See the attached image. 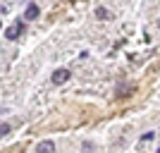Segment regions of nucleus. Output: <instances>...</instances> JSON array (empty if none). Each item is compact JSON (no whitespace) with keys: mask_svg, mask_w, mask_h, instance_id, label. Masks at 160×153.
Here are the masks:
<instances>
[{"mask_svg":"<svg viewBox=\"0 0 160 153\" xmlns=\"http://www.w3.org/2000/svg\"><path fill=\"white\" fill-rule=\"evenodd\" d=\"M22 31H24V22H14L12 27H7L5 38H7V41H14V38H17V36H19Z\"/></svg>","mask_w":160,"mask_h":153,"instance_id":"1","label":"nucleus"},{"mask_svg":"<svg viewBox=\"0 0 160 153\" xmlns=\"http://www.w3.org/2000/svg\"><path fill=\"white\" fill-rule=\"evenodd\" d=\"M158 27H160V19H158Z\"/></svg>","mask_w":160,"mask_h":153,"instance_id":"8","label":"nucleus"},{"mask_svg":"<svg viewBox=\"0 0 160 153\" xmlns=\"http://www.w3.org/2000/svg\"><path fill=\"white\" fill-rule=\"evenodd\" d=\"M69 79V69H55L53 72V84H65Z\"/></svg>","mask_w":160,"mask_h":153,"instance_id":"2","label":"nucleus"},{"mask_svg":"<svg viewBox=\"0 0 160 153\" xmlns=\"http://www.w3.org/2000/svg\"><path fill=\"white\" fill-rule=\"evenodd\" d=\"M24 17H27V19H36V17H38V7H36V5L31 3V5L27 7V12H24Z\"/></svg>","mask_w":160,"mask_h":153,"instance_id":"4","label":"nucleus"},{"mask_svg":"<svg viewBox=\"0 0 160 153\" xmlns=\"http://www.w3.org/2000/svg\"><path fill=\"white\" fill-rule=\"evenodd\" d=\"M96 17H98V19H108V17H110V12H108V10H103V7H98V10H96Z\"/></svg>","mask_w":160,"mask_h":153,"instance_id":"5","label":"nucleus"},{"mask_svg":"<svg viewBox=\"0 0 160 153\" xmlns=\"http://www.w3.org/2000/svg\"><path fill=\"white\" fill-rule=\"evenodd\" d=\"M53 148H55L53 141H41L38 146H36V151H38V153H46V151H53Z\"/></svg>","mask_w":160,"mask_h":153,"instance_id":"3","label":"nucleus"},{"mask_svg":"<svg viewBox=\"0 0 160 153\" xmlns=\"http://www.w3.org/2000/svg\"><path fill=\"white\" fill-rule=\"evenodd\" d=\"M0 134H2V136H5V134H10V127L2 125V127H0Z\"/></svg>","mask_w":160,"mask_h":153,"instance_id":"6","label":"nucleus"},{"mask_svg":"<svg viewBox=\"0 0 160 153\" xmlns=\"http://www.w3.org/2000/svg\"><path fill=\"white\" fill-rule=\"evenodd\" d=\"M153 136H155L153 132H146V134H143V141H151V139H153Z\"/></svg>","mask_w":160,"mask_h":153,"instance_id":"7","label":"nucleus"}]
</instances>
